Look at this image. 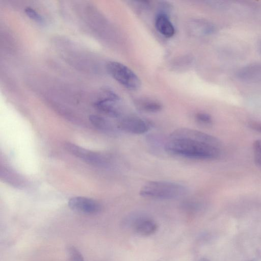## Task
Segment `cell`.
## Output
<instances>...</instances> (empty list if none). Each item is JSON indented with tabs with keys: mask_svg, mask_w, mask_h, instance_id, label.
Returning a JSON list of instances; mask_svg holds the SVG:
<instances>
[{
	"mask_svg": "<svg viewBox=\"0 0 261 261\" xmlns=\"http://www.w3.org/2000/svg\"><path fill=\"white\" fill-rule=\"evenodd\" d=\"M198 261H210L208 259H207V258H205V257H202V258H200Z\"/></svg>",
	"mask_w": 261,
	"mask_h": 261,
	"instance_id": "obj_17",
	"label": "cell"
},
{
	"mask_svg": "<svg viewBox=\"0 0 261 261\" xmlns=\"http://www.w3.org/2000/svg\"><path fill=\"white\" fill-rule=\"evenodd\" d=\"M68 205L73 211L88 214H97L101 209L100 204L96 200L81 196L70 199Z\"/></svg>",
	"mask_w": 261,
	"mask_h": 261,
	"instance_id": "obj_7",
	"label": "cell"
},
{
	"mask_svg": "<svg viewBox=\"0 0 261 261\" xmlns=\"http://www.w3.org/2000/svg\"><path fill=\"white\" fill-rule=\"evenodd\" d=\"M24 12L28 17L36 22L43 24L44 19L42 16L38 13L35 10L30 7H27L24 9Z\"/></svg>",
	"mask_w": 261,
	"mask_h": 261,
	"instance_id": "obj_13",
	"label": "cell"
},
{
	"mask_svg": "<svg viewBox=\"0 0 261 261\" xmlns=\"http://www.w3.org/2000/svg\"><path fill=\"white\" fill-rule=\"evenodd\" d=\"M250 127L258 132L261 133V123L256 122H252L249 123Z\"/></svg>",
	"mask_w": 261,
	"mask_h": 261,
	"instance_id": "obj_16",
	"label": "cell"
},
{
	"mask_svg": "<svg viewBox=\"0 0 261 261\" xmlns=\"http://www.w3.org/2000/svg\"><path fill=\"white\" fill-rule=\"evenodd\" d=\"M164 147L171 154L197 160L214 159L221 153V144L217 138L188 128L174 130Z\"/></svg>",
	"mask_w": 261,
	"mask_h": 261,
	"instance_id": "obj_1",
	"label": "cell"
},
{
	"mask_svg": "<svg viewBox=\"0 0 261 261\" xmlns=\"http://www.w3.org/2000/svg\"><path fill=\"white\" fill-rule=\"evenodd\" d=\"M102 93L103 97L95 102V107L110 117H119L122 113L119 96L109 89H104Z\"/></svg>",
	"mask_w": 261,
	"mask_h": 261,
	"instance_id": "obj_4",
	"label": "cell"
},
{
	"mask_svg": "<svg viewBox=\"0 0 261 261\" xmlns=\"http://www.w3.org/2000/svg\"><path fill=\"white\" fill-rule=\"evenodd\" d=\"M66 254V261H84L82 254L74 246L67 247Z\"/></svg>",
	"mask_w": 261,
	"mask_h": 261,
	"instance_id": "obj_12",
	"label": "cell"
},
{
	"mask_svg": "<svg viewBox=\"0 0 261 261\" xmlns=\"http://www.w3.org/2000/svg\"><path fill=\"white\" fill-rule=\"evenodd\" d=\"M134 230L138 234L148 237L154 234L158 230V226L153 220L148 218H141L134 223Z\"/></svg>",
	"mask_w": 261,
	"mask_h": 261,
	"instance_id": "obj_8",
	"label": "cell"
},
{
	"mask_svg": "<svg viewBox=\"0 0 261 261\" xmlns=\"http://www.w3.org/2000/svg\"><path fill=\"white\" fill-rule=\"evenodd\" d=\"M155 25L158 32L166 37H171L175 33V29L168 16L163 13L156 17Z\"/></svg>",
	"mask_w": 261,
	"mask_h": 261,
	"instance_id": "obj_9",
	"label": "cell"
},
{
	"mask_svg": "<svg viewBox=\"0 0 261 261\" xmlns=\"http://www.w3.org/2000/svg\"><path fill=\"white\" fill-rule=\"evenodd\" d=\"M136 107L146 113H156L162 109V104L157 100L150 98H141L135 101Z\"/></svg>",
	"mask_w": 261,
	"mask_h": 261,
	"instance_id": "obj_10",
	"label": "cell"
},
{
	"mask_svg": "<svg viewBox=\"0 0 261 261\" xmlns=\"http://www.w3.org/2000/svg\"><path fill=\"white\" fill-rule=\"evenodd\" d=\"M106 67L109 74L126 88L137 90L141 87L139 77L125 65L116 61H109Z\"/></svg>",
	"mask_w": 261,
	"mask_h": 261,
	"instance_id": "obj_3",
	"label": "cell"
},
{
	"mask_svg": "<svg viewBox=\"0 0 261 261\" xmlns=\"http://www.w3.org/2000/svg\"><path fill=\"white\" fill-rule=\"evenodd\" d=\"M89 121L96 128L105 132H110L113 127L110 123L103 117L100 116L92 115L89 116Z\"/></svg>",
	"mask_w": 261,
	"mask_h": 261,
	"instance_id": "obj_11",
	"label": "cell"
},
{
	"mask_svg": "<svg viewBox=\"0 0 261 261\" xmlns=\"http://www.w3.org/2000/svg\"><path fill=\"white\" fill-rule=\"evenodd\" d=\"M151 124L146 120L136 116H127L123 118L118 123V128L121 130L135 135L147 132Z\"/></svg>",
	"mask_w": 261,
	"mask_h": 261,
	"instance_id": "obj_6",
	"label": "cell"
},
{
	"mask_svg": "<svg viewBox=\"0 0 261 261\" xmlns=\"http://www.w3.org/2000/svg\"><path fill=\"white\" fill-rule=\"evenodd\" d=\"M195 119L199 123L208 125L212 123V118L211 115L205 113H198L195 115Z\"/></svg>",
	"mask_w": 261,
	"mask_h": 261,
	"instance_id": "obj_15",
	"label": "cell"
},
{
	"mask_svg": "<svg viewBox=\"0 0 261 261\" xmlns=\"http://www.w3.org/2000/svg\"><path fill=\"white\" fill-rule=\"evenodd\" d=\"M67 151L72 155L84 161L87 163L96 166H105L107 160L102 155L84 148L70 142L64 145Z\"/></svg>",
	"mask_w": 261,
	"mask_h": 261,
	"instance_id": "obj_5",
	"label": "cell"
},
{
	"mask_svg": "<svg viewBox=\"0 0 261 261\" xmlns=\"http://www.w3.org/2000/svg\"><path fill=\"white\" fill-rule=\"evenodd\" d=\"M253 154L256 164L261 167V140H256L253 145Z\"/></svg>",
	"mask_w": 261,
	"mask_h": 261,
	"instance_id": "obj_14",
	"label": "cell"
},
{
	"mask_svg": "<svg viewBox=\"0 0 261 261\" xmlns=\"http://www.w3.org/2000/svg\"><path fill=\"white\" fill-rule=\"evenodd\" d=\"M188 189L185 186L169 181H151L140 189V194L145 197L160 199H171L185 196Z\"/></svg>",
	"mask_w": 261,
	"mask_h": 261,
	"instance_id": "obj_2",
	"label": "cell"
}]
</instances>
